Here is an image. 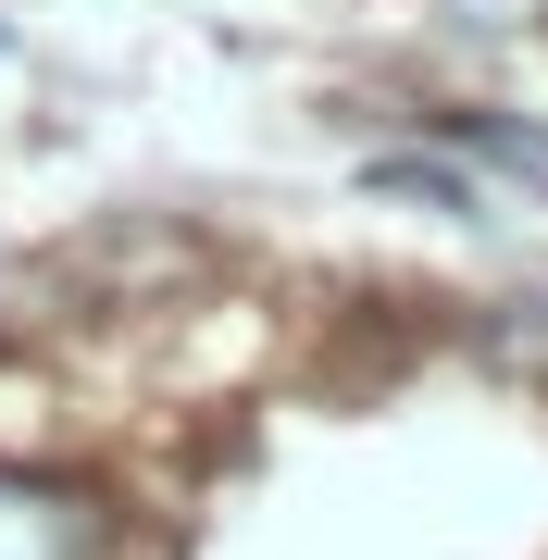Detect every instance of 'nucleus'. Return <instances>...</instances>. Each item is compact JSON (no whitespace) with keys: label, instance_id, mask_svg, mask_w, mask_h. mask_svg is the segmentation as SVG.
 I'll return each mask as SVG.
<instances>
[{"label":"nucleus","instance_id":"obj_1","mask_svg":"<svg viewBox=\"0 0 548 560\" xmlns=\"http://www.w3.org/2000/svg\"><path fill=\"white\" fill-rule=\"evenodd\" d=\"M0 560H88V499L38 474H0Z\"/></svg>","mask_w":548,"mask_h":560},{"label":"nucleus","instance_id":"obj_2","mask_svg":"<svg viewBox=\"0 0 548 560\" xmlns=\"http://www.w3.org/2000/svg\"><path fill=\"white\" fill-rule=\"evenodd\" d=\"M462 138L487 150L499 175H524V187H548V138H536V125H462Z\"/></svg>","mask_w":548,"mask_h":560}]
</instances>
